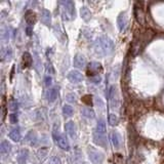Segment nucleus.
I'll list each match as a JSON object with an SVG mask.
<instances>
[{
	"mask_svg": "<svg viewBox=\"0 0 164 164\" xmlns=\"http://www.w3.org/2000/svg\"><path fill=\"white\" fill-rule=\"evenodd\" d=\"M95 49L101 54H109L114 50V43L108 37H99L95 41Z\"/></svg>",
	"mask_w": 164,
	"mask_h": 164,
	"instance_id": "f257e3e1",
	"label": "nucleus"
},
{
	"mask_svg": "<svg viewBox=\"0 0 164 164\" xmlns=\"http://www.w3.org/2000/svg\"><path fill=\"white\" fill-rule=\"evenodd\" d=\"M54 137L56 143L58 145L60 148H62L63 150H66V151L70 150V144L69 142H68L67 137L64 134H61V133L58 132V130H56V129L54 130Z\"/></svg>",
	"mask_w": 164,
	"mask_h": 164,
	"instance_id": "f03ea898",
	"label": "nucleus"
},
{
	"mask_svg": "<svg viewBox=\"0 0 164 164\" xmlns=\"http://www.w3.org/2000/svg\"><path fill=\"white\" fill-rule=\"evenodd\" d=\"M61 4L63 5L64 11H66L67 14V19H72L75 16V6L74 3L72 1H63L61 2Z\"/></svg>",
	"mask_w": 164,
	"mask_h": 164,
	"instance_id": "7ed1b4c3",
	"label": "nucleus"
},
{
	"mask_svg": "<svg viewBox=\"0 0 164 164\" xmlns=\"http://www.w3.org/2000/svg\"><path fill=\"white\" fill-rule=\"evenodd\" d=\"M88 156H89L90 161L93 164H102L104 161V155L97 151L89 150L88 151Z\"/></svg>",
	"mask_w": 164,
	"mask_h": 164,
	"instance_id": "20e7f679",
	"label": "nucleus"
},
{
	"mask_svg": "<svg viewBox=\"0 0 164 164\" xmlns=\"http://www.w3.org/2000/svg\"><path fill=\"white\" fill-rule=\"evenodd\" d=\"M101 70H102L101 64L90 63L87 68V75L90 76V78H91V77L97 76V75H99V71H101Z\"/></svg>",
	"mask_w": 164,
	"mask_h": 164,
	"instance_id": "39448f33",
	"label": "nucleus"
},
{
	"mask_svg": "<svg viewBox=\"0 0 164 164\" xmlns=\"http://www.w3.org/2000/svg\"><path fill=\"white\" fill-rule=\"evenodd\" d=\"M68 78L73 83H79L82 81V74L79 71H71L68 75Z\"/></svg>",
	"mask_w": 164,
	"mask_h": 164,
	"instance_id": "423d86ee",
	"label": "nucleus"
},
{
	"mask_svg": "<svg viewBox=\"0 0 164 164\" xmlns=\"http://www.w3.org/2000/svg\"><path fill=\"white\" fill-rule=\"evenodd\" d=\"M73 64H74V67L76 68H83L86 64L85 58L82 54H76L74 58V61H73Z\"/></svg>",
	"mask_w": 164,
	"mask_h": 164,
	"instance_id": "0eeeda50",
	"label": "nucleus"
},
{
	"mask_svg": "<svg viewBox=\"0 0 164 164\" xmlns=\"http://www.w3.org/2000/svg\"><path fill=\"white\" fill-rule=\"evenodd\" d=\"M41 22L45 25L49 26L50 23H51V14L47 9H43L42 12H41Z\"/></svg>",
	"mask_w": 164,
	"mask_h": 164,
	"instance_id": "6e6552de",
	"label": "nucleus"
},
{
	"mask_svg": "<svg viewBox=\"0 0 164 164\" xmlns=\"http://www.w3.org/2000/svg\"><path fill=\"white\" fill-rule=\"evenodd\" d=\"M65 129L67 130L68 134L71 137H74L76 135V125H75V123L73 121L68 122L65 125Z\"/></svg>",
	"mask_w": 164,
	"mask_h": 164,
	"instance_id": "1a4fd4ad",
	"label": "nucleus"
},
{
	"mask_svg": "<svg viewBox=\"0 0 164 164\" xmlns=\"http://www.w3.org/2000/svg\"><path fill=\"white\" fill-rule=\"evenodd\" d=\"M117 23H118V28L121 32H123L126 28V25H127V19H126L125 14H121L119 16H118V20H117Z\"/></svg>",
	"mask_w": 164,
	"mask_h": 164,
	"instance_id": "9d476101",
	"label": "nucleus"
},
{
	"mask_svg": "<svg viewBox=\"0 0 164 164\" xmlns=\"http://www.w3.org/2000/svg\"><path fill=\"white\" fill-rule=\"evenodd\" d=\"M111 139H112V143L115 148H119L120 144H121V135L116 131H113L111 133Z\"/></svg>",
	"mask_w": 164,
	"mask_h": 164,
	"instance_id": "9b49d317",
	"label": "nucleus"
},
{
	"mask_svg": "<svg viewBox=\"0 0 164 164\" xmlns=\"http://www.w3.org/2000/svg\"><path fill=\"white\" fill-rule=\"evenodd\" d=\"M105 132H106V122L104 119H99L97 124V133L103 135Z\"/></svg>",
	"mask_w": 164,
	"mask_h": 164,
	"instance_id": "f8f14e48",
	"label": "nucleus"
},
{
	"mask_svg": "<svg viewBox=\"0 0 164 164\" xmlns=\"http://www.w3.org/2000/svg\"><path fill=\"white\" fill-rule=\"evenodd\" d=\"M46 97L49 102H54L58 99V89L56 88H50L46 92Z\"/></svg>",
	"mask_w": 164,
	"mask_h": 164,
	"instance_id": "ddd939ff",
	"label": "nucleus"
},
{
	"mask_svg": "<svg viewBox=\"0 0 164 164\" xmlns=\"http://www.w3.org/2000/svg\"><path fill=\"white\" fill-rule=\"evenodd\" d=\"M9 137H10V139H12L14 142H20L21 141V132H20V130H19V128L12 129V130L9 132Z\"/></svg>",
	"mask_w": 164,
	"mask_h": 164,
	"instance_id": "4468645a",
	"label": "nucleus"
},
{
	"mask_svg": "<svg viewBox=\"0 0 164 164\" xmlns=\"http://www.w3.org/2000/svg\"><path fill=\"white\" fill-rule=\"evenodd\" d=\"M81 114L83 115L84 117H86V118H93L95 117V112H93V110L90 108H88V107H84V108H82V110H81Z\"/></svg>",
	"mask_w": 164,
	"mask_h": 164,
	"instance_id": "2eb2a0df",
	"label": "nucleus"
},
{
	"mask_svg": "<svg viewBox=\"0 0 164 164\" xmlns=\"http://www.w3.org/2000/svg\"><path fill=\"white\" fill-rule=\"evenodd\" d=\"M80 14H81L82 19H83L84 21H86V22H88V21L90 20V18H91V12H90L87 7H82L80 10Z\"/></svg>",
	"mask_w": 164,
	"mask_h": 164,
	"instance_id": "dca6fc26",
	"label": "nucleus"
},
{
	"mask_svg": "<svg viewBox=\"0 0 164 164\" xmlns=\"http://www.w3.org/2000/svg\"><path fill=\"white\" fill-rule=\"evenodd\" d=\"M10 144H9L7 141H2L1 145H0V151L2 154H6L10 151Z\"/></svg>",
	"mask_w": 164,
	"mask_h": 164,
	"instance_id": "f3484780",
	"label": "nucleus"
},
{
	"mask_svg": "<svg viewBox=\"0 0 164 164\" xmlns=\"http://www.w3.org/2000/svg\"><path fill=\"white\" fill-rule=\"evenodd\" d=\"M31 64H32L31 56H30V54H28V52H25L24 56H23V65H24L25 68H27V67H29Z\"/></svg>",
	"mask_w": 164,
	"mask_h": 164,
	"instance_id": "a211bd4d",
	"label": "nucleus"
},
{
	"mask_svg": "<svg viewBox=\"0 0 164 164\" xmlns=\"http://www.w3.org/2000/svg\"><path fill=\"white\" fill-rule=\"evenodd\" d=\"M27 158H28V152L25 150H23L20 152V154H19L18 156V161L20 164H24L26 161H27Z\"/></svg>",
	"mask_w": 164,
	"mask_h": 164,
	"instance_id": "6ab92c4d",
	"label": "nucleus"
},
{
	"mask_svg": "<svg viewBox=\"0 0 164 164\" xmlns=\"http://www.w3.org/2000/svg\"><path fill=\"white\" fill-rule=\"evenodd\" d=\"M95 142L97 143L99 146H103V147H106L107 146V144H106V139H105V137H102V135H99V134H95Z\"/></svg>",
	"mask_w": 164,
	"mask_h": 164,
	"instance_id": "aec40b11",
	"label": "nucleus"
},
{
	"mask_svg": "<svg viewBox=\"0 0 164 164\" xmlns=\"http://www.w3.org/2000/svg\"><path fill=\"white\" fill-rule=\"evenodd\" d=\"M63 113L65 116H71L73 114V108L69 105H65L63 108Z\"/></svg>",
	"mask_w": 164,
	"mask_h": 164,
	"instance_id": "412c9836",
	"label": "nucleus"
},
{
	"mask_svg": "<svg viewBox=\"0 0 164 164\" xmlns=\"http://www.w3.org/2000/svg\"><path fill=\"white\" fill-rule=\"evenodd\" d=\"M109 123L111 125H116L118 123V117L115 114H110L109 115Z\"/></svg>",
	"mask_w": 164,
	"mask_h": 164,
	"instance_id": "4be33fe9",
	"label": "nucleus"
},
{
	"mask_svg": "<svg viewBox=\"0 0 164 164\" xmlns=\"http://www.w3.org/2000/svg\"><path fill=\"white\" fill-rule=\"evenodd\" d=\"M9 109L10 110H16L18 109V105H16V102H14V101H11L10 103H9Z\"/></svg>",
	"mask_w": 164,
	"mask_h": 164,
	"instance_id": "5701e85b",
	"label": "nucleus"
},
{
	"mask_svg": "<svg viewBox=\"0 0 164 164\" xmlns=\"http://www.w3.org/2000/svg\"><path fill=\"white\" fill-rule=\"evenodd\" d=\"M90 80H91V81H92V82H93V83L97 84V83H99V82H101L102 78H101V77H99V75H97V76H95V77H91V78H90Z\"/></svg>",
	"mask_w": 164,
	"mask_h": 164,
	"instance_id": "b1692460",
	"label": "nucleus"
},
{
	"mask_svg": "<svg viewBox=\"0 0 164 164\" xmlns=\"http://www.w3.org/2000/svg\"><path fill=\"white\" fill-rule=\"evenodd\" d=\"M49 164H61V161L58 157H52L49 160Z\"/></svg>",
	"mask_w": 164,
	"mask_h": 164,
	"instance_id": "393cba45",
	"label": "nucleus"
},
{
	"mask_svg": "<svg viewBox=\"0 0 164 164\" xmlns=\"http://www.w3.org/2000/svg\"><path fill=\"white\" fill-rule=\"evenodd\" d=\"M9 119H10V122L11 123H16L18 122V116L16 114H11L9 116Z\"/></svg>",
	"mask_w": 164,
	"mask_h": 164,
	"instance_id": "a878e982",
	"label": "nucleus"
},
{
	"mask_svg": "<svg viewBox=\"0 0 164 164\" xmlns=\"http://www.w3.org/2000/svg\"><path fill=\"white\" fill-rule=\"evenodd\" d=\"M67 101L70 102V103H73V102H75V95H73V93H70V95H67Z\"/></svg>",
	"mask_w": 164,
	"mask_h": 164,
	"instance_id": "bb28decb",
	"label": "nucleus"
},
{
	"mask_svg": "<svg viewBox=\"0 0 164 164\" xmlns=\"http://www.w3.org/2000/svg\"><path fill=\"white\" fill-rule=\"evenodd\" d=\"M51 77H49V76H46L45 77V85L46 86H49V85H51Z\"/></svg>",
	"mask_w": 164,
	"mask_h": 164,
	"instance_id": "cd10ccee",
	"label": "nucleus"
},
{
	"mask_svg": "<svg viewBox=\"0 0 164 164\" xmlns=\"http://www.w3.org/2000/svg\"><path fill=\"white\" fill-rule=\"evenodd\" d=\"M31 32H32V30H31V27H27V34L28 35H31Z\"/></svg>",
	"mask_w": 164,
	"mask_h": 164,
	"instance_id": "c85d7f7f",
	"label": "nucleus"
}]
</instances>
